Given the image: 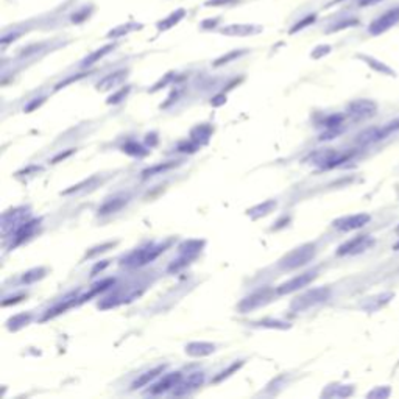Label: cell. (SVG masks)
Masks as SVG:
<instances>
[{
    "label": "cell",
    "mask_w": 399,
    "mask_h": 399,
    "mask_svg": "<svg viewBox=\"0 0 399 399\" xmlns=\"http://www.w3.org/2000/svg\"><path fill=\"white\" fill-rule=\"evenodd\" d=\"M314 256H315V245L314 243H307V245H303L297 250H293L286 257H282L279 267L282 270H295L298 267L306 265L307 262H311L314 259Z\"/></svg>",
    "instance_id": "obj_1"
},
{
    "label": "cell",
    "mask_w": 399,
    "mask_h": 399,
    "mask_svg": "<svg viewBox=\"0 0 399 399\" xmlns=\"http://www.w3.org/2000/svg\"><path fill=\"white\" fill-rule=\"evenodd\" d=\"M331 297V289L329 287H318V289H312L306 293H303L301 297L295 298L292 303V311H307L320 303H325L326 300H329Z\"/></svg>",
    "instance_id": "obj_2"
},
{
    "label": "cell",
    "mask_w": 399,
    "mask_h": 399,
    "mask_svg": "<svg viewBox=\"0 0 399 399\" xmlns=\"http://www.w3.org/2000/svg\"><path fill=\"white\" fill-rule=\"evenodd\" d=\"M167 245H169V243H167ZM167 245H148L145 248L136 250L131 254H128L122 264L126 267H142L156 259L161 253H164Z\"/></svg>",
    "instance_id": "obj_3"
},
{
    "label": "cell",
    "mask_w": 399,
    "mask_h": 399,
    "mask_svg": "<svg viewBox=\"0 0 399 399\" xmlns=\"http://www.w3.org/2000/svg\"><path fill=\"white\" fill-rule=\"evenodd\" d=\"M353 156V153H339L337 150H323L317 151L312 159L314 164L320 165L321 169H334V167L340 165L342 162H346Z\"/></svg>",
    "instance_id": "obj_4"
},
{
    "label": "cell",
    "mask_w": 399,
    "mask_h": 399,
    "mask_svg": "<svg viewBox=\"0 0 399 399\" xmlns=\"http://www.w3.org/2000/svg\"><path fill=\"white\" fill-rule=\"evenodd\" d=\"M373 245H375V237L373 236H357L348 242H345L343 245L339 247L337 254L339 256H354V254H360L367 250H370Z\"/></svg>",
    "instance_id": "obj_5"
},
{
    "label": "cell",
    "mask_w": 399,
    "mask_h": 399,
    "mask_svg": "<svg viewBox=\"0 0 399 399\" xmlns=\"http://www.w3.org/2000/svg\"><path fill=\"white\" fill-rule=\"evenodd\" d=\"M398 22H399V6L385 11L382 16H379L378 19L373 20L368 31L376 36V34L385 33L389 28H392L393 25H396Z\"/></svg>",
    "instance_id": "obj_6"
},
{
    "label": "cell",
    "mask_w": 399,
    "mask_h": 399,
    "mask_svg": "<svg viewBox=\"0 0 399 399\" xmlns=\"http://www.w3.org/2000/svg\"><path fill=\"white\" fill-rule=\"evenodd\" d=\"M317 270H312V272H306L303 275H298V276H295L293 279L284 282V284H281L278 289H276V293L278 295H289L292 292H297L306 286H309L311 282L317 278Z\"/></svg>",
    "instance_id": "obj_7"
},
{
    "label": "cell",
    "mask_w": 399,
    "mask_h": 399,
    "mask_svg": "<svg viewBox=\"0 0 399 399\" xmlns=\"http://www.w3.org/2000/svg\"><path fill=\"white\" fill-rule=\"evenodd\" d=\"M370 220H371V217L368 214H354V215H346V217L337 218L332 225L336 229L348 233V231H356V229L364 228L365 225L370 223Z\"/></svg>",
    "instance_id": "obj_8"
},
{
    "label": "cell",
    "mask_w": 399,
    "mask_h": 399,
    "mask_svg": "<svg viewBox=\"0 0 399 399\" xmlns=\"http://www.w3.org/2000/svg\"><path fill=\"white\" fill-rule=\"evenodd\" d=\"M378 111V105L373 100H356L348 106V112L354 120H364L373 117Z\"/></svg>",
    "instance_id": "obj_9"
},
{
    "label": "cell",
    "mask_w": 399,
    "mask_h": 399,
    "mask_svg": "<svg viewBox=\"0 0 399 399\" xmlns=\"http://www.w3.org/2000/svg\"><path fill=\"white\" fill-rule=\"evenodd\" d=\"M272 297H273V292L270 290V289H264V290L256 292V293L250 295V297H247L245 300H243L239 304V312L240 314L251 312V311H254V309L267 304L270 300H272Z\"/></svg>",
    "instance_id": "obj_10"
},
{
    "label": "cell",
    "mask_w": 399,
    "mask_h": 399,
    "mask_svg": "<svg viewBox=\"0 0 399 399\" xmlns=\"http://www.w3.org/2000/svg\"><path fill=\"white\" fill-rule=\"evenodd\" d=\"M204 382V373L201 371H197V373H192V375L187 376V379L179 382L175 390H173V395L175 396H184V395H189L194 390H197L198 387H201Z\"/></svg>",
    "instance_id": "obj_11"
},
{
    "label": "cell",
    "mask_w": 399,
    "mask_h": 399,
    "mask_svg": "<svg viewBox=\"0 0 399 399\" xmlns=\"http://www.w3.org/2000/svg\"><path fill=\"white\" fill-rule=\"evenodd\" d=\"M181 382V373H170V375H165L158 384H154L153 387L150 389V393L151 395H161V393H165L172 389H175L176 385Z\"/></svg>",
    "instance_id": "obj_12"
},
{
    "label": "cell",
    "mask_w": 399,
    "mask_h": 399,
    "mask_svg": "<svg viewBox=\"0 0 399 399\" xmlns=\"http://www.w3.org/2000/svg\"><path fill=\"white\" fill-rule=\"evenodd\" d=\"M215 351V345L212 343H206V342H195V343H189L186 346V353L192 357H204L209 356Z\"/></svg>",
    "instance_id": "obj_13"
},
{
    "label": "cell",
    "mask_w": 399,
    "mask_h": 399,
    "mask_svg": "<svg viewBox=\"0 0 399 399\" xmlns=\"http://www.w3.org/2000/svg\"><path fill=\"white\" fill-rule=\"evenodd\" d=\"M39 220H31V222H27V223H23L19 226V229L16 231V242H14V245H19V243H22L23 240H27L28 237L33 236V233L36 231V228L39 226Z\"/></svg>",
    "instance_id": "obj_14"
},
{
    "label": "cell",
    "mask_w": 399,
    "mask_h": 399,
    "mask_svg": "<svg viewBox=\"0 0 399 399\" xmlns=\"http://www.w3.org/2000/svg\"><path fill=\"white\" fill-rule=\"evenodd\" d=\"M164 368H165L164 365H162V367H156V368H153V370L144 373V375H140V376L133 382L131 389L136 390V389H142V387H145V385H148L153 379H156V378L161 375V373L164 371Z\"/></svg>",
    "instance_id": "obj_15"
},
{
    "label": "cell",
    "mask_w": 399,
    "mask_h": 399,
    "mask_svg": "<svg viewBox=\"0 0 399 399\" xmlns=\"http://www.w3.org/2000/svg\"><path fill=\"white\" fill-rule=\"evenodd\" d=\"M126 201H128L126 197H115V198H111V200H108V201L98 209V214H100V215H105V214L117 212L119 209H122L123 206L126 204Z\"/></svg>",
    "instance_id": "obj_16"
},
{
    "label": "cell",
    "mask_w": 399,
    "mask_h": 399,
    "mask_svg": "<svg viewBox=\"0 0 399 399\" xmlns=\"http://www.w3.org/2000/svg\"><path fill=\"white\" fill-rule=\"evenodd\" d=\"M398 130H399V119H395L393 122L385 123L384 126H381V128H378V130H376V142L387 139L389 136H392Z\"/></svg>",
    "instance_id": "obj_17"
},
{
    "label": "cell",
    "mask_w": 399,
    "mask_h": 399,
    "mask_svg": "<svg viewBox=\"0 0 399 399\" xmlns=\"http://www.w3.org/2000/svg\"><path fill=\"white\" fill-rule=\"evenodd\" d=\"M114 48V45L112 44H109V45H106V47H103V48H100V50H97V51H94L92 55H89L84 61H83V64H81V67H89V66H92L94 62H97L98 59H101L103 56H105L106 53H109V51Z\"/></svg>",
    "instance_id": "obj_18"
},
{
    "label": "cell",
    "mask_w": 399,
    "mask_h": 399,
    "mask_svg": "<svg viewBox=\"0 0 399 399\" xmlns=\"http://www.w3.org/2000/svg\"><path fill=\"white\" fill-rule=\"evenodd\" d=\"M125 73H126V72H123V70H120V72H117V73H112V75L106 76L105 80H101V81L97 84V87L101 89V91H105V89H109V87L115 86L117 83H120V81L123 80Z\"/></svg>",
    "instance_id": "obj_19"
},
{
    "label": "cell",
    "mask_w": 399,
    "mask_h": 399,
    "mask_svg": "<svg viewBox=\"0 0 399 399\" xmlns=\"http://www.w3.org/2000/svg\"><path fill=\"white\" fill-rule=\"evenodd\" d=\"M186 14V11L184 9H178L176 12H173V14H170L167 19H164L162 22L158 23V28L159 30H167V28H172L175 23H178L179 20H181Z\"/></svg>",
    "instance_id": "obj_20"
},
{
    "label": "cell",
    "mask_w": 399,
    "mask_h": 399,
    "mask_svg": "<svg viewBox=\"0 0 399 399\" xmlns=\"http://www.w3.org/2000/svg\"><path fill=\"white\" fill-rule=\"evenodd\" d=\"M76 298H67V300H64V301H61L58 306H55L53 309H50V311L45 314V317H44V320H48V318H53V317H56V315H59L61 312H64V311H67V309L70 307V306H73L76 301H75Z\"/></svg>",
    "instance_id": "obj_21"
},
{
    "label": "cell",
    "mask_w": 399,
    "mask_h": 399,
    "mask_svg": "<svg viewBox=\"0 0 399 399\" xmlns=\"http://www.w3.org/2000/svg\"><path fill=\"white\" fill-rule=\"evenodd\" d=\"M114 284V279H105V281H101V282H98V284H95L94 286V289L89 292V293H86L84 297H81L80 300H78V303H83V301H87L89 298L91 297H94V295H97V293H100V292H103V290H106V289H109L111 286Z\"/></svg>",
    "instance_id": "obj_22"
},
{
    "label": "cell",
    "mask_w": 399,
    "mask_h": 399,
    "mask_svg": "<svg viewBox=\"0 0 399 399\" xmlns=\"http://www.w3.org/2000/svg\"><path fill=\"white\" fill-rule=\"evenodd\" d=\"M273 208H276V201L270 200V201H265L264 204L256 206V208H253L248 214H254L253 217L257 218V217H261V215H267V214H268L270 211H272Z\"/></svg>",
    "instance_id": "obj_23"
},
{
    "label": "cell",
    "mask_w": 399,
    "mask_h": 399,
    "mask_svg": "<svg viewBox=\"0 0 399 399\" xmlns=\"http://www.w3.org/2000/svg\"><path fill=\"white\" fill-rule=\"evenodd\" d=\"M44 275H45L44 268H33V270H30V272H27L22 276V282H25V284H31V282L44 278Z\"/></svg>",
    "instance_id": "obj_24"
},
{
    "label": "cell",
    "mask_w": 399,
    "mask_h": 399,
    "mask_svg": "<svg viewBox=\"0 0 399 399\" xmlns=\"http://www.w3.org/2000/svg\"><path fill=\"white\" fill-rule=\"evenodd\" d=\"M364 59L367 61L368 66H371V67L375 69V70H378V72H382V73H387V75H395V72H393L390 67L384 66L382 62H379V61H376V59H373V58H365V56H364Z\"/></svg>",
    "instance_id": "obj_25"
},
{
    "label": "cell",
    "mask_w": 399,
    "mask_h": 399,
    "mask_svg": "<svg viewBox=\"0 0 399 399\" xmlns=\"http://www.w3.org/2000/svg\"><path fill=\"white\" fill-rule=\"evenodd\" d=\"M30 321V315H17V317H14V318H11L9 321H8V328L9 329H19V328H22V326H25Z\"/></svg>",
    "instance_id": "obj_26"
},
{
    "label": "cell",
    "mask_w": 399,
    "mask_h": 399,
    "mask_svg": "<svg viewBox=\"0 0 399 399\" xmlns=\"http://www.w3.org/2000/svg\"><path fill=\"white\" fill-rule=\"evenodd\" d=\"M170 167H173V164H159V165H154L151 167V169H147L144 170V178H148V176H153V175H158L159 172H164L167 169H170Z\"/></svg>",
    "instance_id": "obj_27"
},
{
    "label": "cell",
    "mask_w": 399,
    "mask_h": 399,
    "mask_svg": "<svg viewBox=\"0 0 399 399\" xmlns=\"http://www.w3.org/2000/svg\"><path fill=\"white\" fill-rule=\"evenodd\" d=\"M243 365V362H239V364H234V365H231L226 371H223V373H220V376H217L215 379H214V382H218V381H222V379H225V378H228V376H231V373H234L236 370H239L240 367Z\"/></svg>",
    "instance_id": "obj_28"
},
{
    "label": "cell",
    "mask_w": 399,
    "mask_h": 399,
    "mask_svg": "<svg viewBox=\"0 0 399 399\" xmlns=\"http://www.w3.org/2000/svg\"><path fill=\"white\" fill-rule=\"evenodd\" d=\"M315 20V16L312 14V16H307V17H304V20H301V22H298L297 25H295V27L292 28V31L290 33H297L298 30H301V28H304V27H307L309 23H312Z\"/></svg>",
    "instance_id": "obj_29"
},
{
    "label": "cell",
    "mask_w": 399,
    "mask_h": 399,
    "mask_svg": "<svg viewBox=\"0 0 399 399\" xmlns=\"http://www.w3.org/2000/svg\"><path fill=\"white\" fill-rule=\"evenodd\" d=\"M130 92V87H123L122 91H119L117 94H114V95H111L109 97V100H108V103H119L120 100H125V97H126V94Z\"/></svg>",
    "instance_id": "obj_30"
},
{
    "label": "cell",
    "mask_w": 399,
    "mask_h": 399,
    "mask_svg": "<svg viewBox=\"0 0 399 399\" xmlns=\"http://www.w3.org/2000/svg\"><path fill=\"white\" fill-rule=\"evenodd\" d=\"M123 150H125L126 153H130V154H134V156H137V154H144V153H145V151H142L144 148L140 147V145H137V144H128V145L123 147Z\"/></svg>",
    "instance_id": "obj_31"
},
{
    "label": "cell",
    "mask_w": 399,
    "mask_h": 399,
    "mask_svg": "<svg viewBox=\"0 0 399 399\" xmlns=\"http://www.w3.org/2000/svg\"><path fill=\"white\" fill-rule=\"evenodd\" d=\"M243 53H245V51H233V53H229V55H226V56H223V58H220V59H217V61H215V66H220V64H225V62H228L229 59L239 58V56L243 55Z\"/></svg>",
    "instance_id": "obj_32"
},
{
    "label": "cell",
    "mask_w": 399,
    "mask_h": 399,
    "mask_svg": "<svg viewBox=\"0 0 399 399\" xmlns=\"http://www.w3.org/2000/svg\"><path fill=\"white\" fill-rule=\"evenodd\" d=\"M261 326H268V328H279V329H286V328H289V323H282V321H261Z\"/></svg>",
    "instance_id": "obj_33"
},
{
    "label": "cell",
    "mask_w": 399,
    "mask_h": 399,
    "mask_svg": "<svg viewBox=\"0 0 399 399\" xmlns=\"http://www.w3.org/2000/svg\"><path fill=\"white\" fill-rule=\"evenodd\" d=\"M111 247H114V243H105V245H100V247L94 248L95 251L87 253L86 256H87V257H92V256H95L97 253H103V251H106V250H108V248H111Z\"/></svg>",
    "instance_id": "obj_34"
},
{
    "label": "cell",
    "mask_w": 399,
    "mask_h": 399,
    "mask_svg": "<svg viewBox=\"0 0 399 399\" xmlns=\"http://www.w3.org/2000/svg\"><path fill=\"white\" fill-rule=\"evenodd\" d=\"M237 2V0H209L206 5H212V6H220V5H231Z\"/></svg>",
    "instance_id": "obj_35"
},
{
    "label": "cell",
    "mask_w": 399,
    "mask_h": 399,
    "mask_svg": "<svg viewBox=\"0 0 399 399\" xmlns=\"http://www.w3.org/2000/svg\"><path fill=\"white\" fill-rule=\"evenodd\" d=\"M329 50H331L329 47H318L317 51H314V53H312V56H314V58H320L323 53H328Z\"/></svg>",
    "instance_id": "obj_36"
},
{
    "label": "cell",
    "mask_w": 399,
    "mask_h": 399,
    "mask_svg": "<svg viewBox=\"0 0 399 399\" xmlns=\"http://www.w3.org/2000/svg\"><path fill=\"white\" fill-rule=\"evenodd\" d=\"M106 265H108V261H103V264H101V265H100V264H98V265H95V267L92 268V272H91V276H95V275H97V272H98V270H100V272H101V270H103V268H105Z\"/></svg>",
    "instance_id": "obj_37"
},
{
    "label": "cell",
    "mask_w": 399,
    "mask_h": 399,
    "mask_svg": "<svg viewBox=\"0 0 399 399\" xmlns=\"http://www.w3.org/2000/svg\"><path fill=\"white\" fill-rule=\"evenodd\" d=\"M389 395H390V392H385V393H382V392L378 389V390H375V392H371L368 396H381V398H387Z\"/></svg>",
    "instance_id": "obj_38"
},
{
    "label": "cell",
    "mask_w": 399,
    "mask_h": 399,
    "mask_svg": "<svg viewBox=\"0 0 399 399\" xmlns=\"http://www.w3.org/2000/svg\"><path fill=\"white\" fill-rule=\"evenodd\" d=\"M23 297H16V298H9L11 301H3L2 303V306H8V304H11V303H17V301H20Z\"/></svg>",
    "instance_id": "obj_39"
},
{
    "label": "cell",
    "mask_w": 399,
    "mask_h": 399,
    "mask_svg": "<svg viewBox=\"0 0 399 399\" xmlns=\"http://www.w3.org/2000/svg\"><path fill=\"white\" fill-rule=\"evenodd\" d=\"M70 153H72V151H67V153H64V154H62V153H61V154H58V156H56V158L53 159V162H58L59 159H64V158H66V156H69V154H70Z\"/></svg>",
    "instance_id": "obj_40"
},
{
    "label": "cell",
    "mask_w": 399,
    "mask_h": 399,
    "mask_svg": "<svg viewBox=\"0 0 399 399\" xmlns=\"http://www.w3.org/2000/svg\"><path fill=\"white\" fill-rule=\"evenodd\" d=\"M378 0H364L362 2V5H370V3H376Z\"/></svg>",
    "instance_id": "obj_41"
},
{
    "label": "cell",
    "mask_w": 399,
    "mask_h": 399,
    "mask_svg": "<svg viewBox=\"0 0 399 399\" xmlns=\"http://www.w3.org/2000/svg\"><path fill=\"white\" fill-rule=\"evenodd\" d=\"M396 234H398V236H399V226H398V228H396Z\"/></svg>",
    "instance_id": "obj_42"
},
{
    "label": "cell",
    "mask_w": 399,
    "mask_h": 399,
    "mask_svg": "<svg viewBox=\"0 0 399 399\" xmlns=\"http://www.w3.org/2000/svg\"><path fill=\"white\" fill-rule=\"evenodd\" d=\"M395 248H396V250H399V243H398V245H396V247H395Z\"/></svg>",
    "instance_id": "obj_43"
},
{
    "label": "cell",
    "mask_w": 399,
    "mask_h": 399,
    "mask_svg": "<svg viewBox=\"0 0 399 399\" xmlns=\"http://www.w3.org/2000/svg\"><path fill=\"white\" fill-rule=\"evenodd\" d=\"M336 2H340V0H336Z\"/></svg>",
    "instance_id": "obj_44"
}]
</instances>
